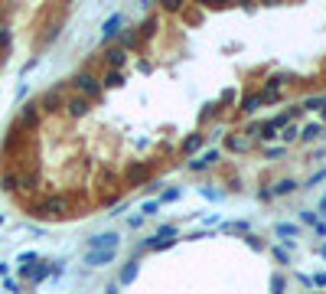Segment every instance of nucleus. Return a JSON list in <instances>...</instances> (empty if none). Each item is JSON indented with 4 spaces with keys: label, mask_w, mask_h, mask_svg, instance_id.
<instances>
[{
    "label": "nucleus",
    "mask_w": 326,
    "mask_h": 294,
    "mask_svg": "<svg viewBox=\"0 0 326 294\" xmlns=\"http://www.w3.org/2000/svg\"><path fill=\"white\" fill-rule=\"evenodd\" d=\"M121 26H124V13H111L105 20V26H101V39H114L121 33Z\"/></svg>",
    "instance_id": "6"
},
{
    "label": "nucleus",
    "mask_w": 326,
    "mask_h": 294,
    "mask_svg": "<svg viewBox=\"0 0 326 294\" xmlns=\"http://www.w3.org/2000/svg\"><path fill=\"white\" fill-rule=\"evenodd\" d=\"M225 147L232 150V154H245V150L251 147V141H248V138H238V134H228V138H225Z\"/></svg>",
    "instance_id": "9"
},
{
    "label": "nucleus",
    "mask_w": 326,
    "mask_h": 294,
    "mask_svg": "<svg viewBox=\"0 0 326 294\" xmlns=\"http://www.w3.org/2000/svg\"><path fill=\"white\" fill-rule=\"evenodd\" d=\"M274 232H277V235H280L284 242H290V239H294L297 232H300V229H297L294 222H277V225H274Z\"/></svg>",
    "instance_id": "12"
},
{
    "label": "nucleus",
    "mask_w": 326,
    "mask_h": 294,
    "mask_svg": "<svg viewBox=\"0 0 326 294\" xmlns=\"http://www.w3.org/2000/svg\"><path fill=\"white\" fill-rule=\"evenodd\" d=\"M179 196H183V190H179V186H170V190H163V193H160V206H163V203H176Z\"/></svg>",
    "instance_id": "17"
},
{
    "label": "nucleus",
    "mask_w": 326,
    "mask_h": 294,
    "mask_svg": "<svg viewBox=\"0 0 326 294\" xmlns=\"http://www.w3.org/2000/svg\"><path fill=\"white\" fill-rule=\"evenodd\" d=\"M124 59H127V53H124V49H111V53H108V62L114 66V72L121 69V66H124Z\"/></svg>",
    "instance_id": "16"
},
{
    "label": "nucleus",
    "mask_w": 326,
    "mask_h": 294,
    "mask_svg": "<svg viewBox=\"0 0 326 294\" xmlns=\"http://www.w3.org/2000/svg\"><path fill=\"white\" fill-rule=\"evenodd\" d=\"M121 82H124V75H121V72H111V75L105 78V82H101V88H105V85H108V88H117Z\"/></svg>",
    "instance_id": "24"
},
{
    "label": "nucleus",
    "mask_w": 326,
    "mask_h": 294,
    "mask_svg": "<svg viewBox=\"0 0 326 294\" xmlns=\"http://www.w3.org/2000/svg\"><path fill=\"white\" fill-rule=\"evenodd\" d=\"M222 232H238V235H248V222H225L222 225Z\"/></svg>",
    "instance_id": "18"
},
{
    "label": "nucleus",
    "mask_w": 326,
    "mask_h": 294,
    "mask_svg": "<svg viewBox=\"0 0 326 294\" xmlns=\"http://www.w3.org/2000/svg\"><path fill=\"white\" fill-rule=\"evenodd\" d=\"M39 105V111H46V115H53V111H59V108H65V98H62V92H55V88H49L43 98L36 101Z\"/></svg>",
    "instance_id": "3"
},
{
    "label": "nucleus",
    "mask_w": 326,
    "mask_h": 294,
    "mask_svg": "<svg viewBox=\"0 0 326 294\" xmlns=\"http://www.w3.org/2000/svg\"><path fill=\"white\" fill-rule=\"evenodd\" d=\"M320 255H323V258H326V245H323V248H320Z\"/></svg>",
    "instance_id": "38"
},
{
    "label": "nucleus",
    "mask_w": 326,
    "mask_h": 294,
    "mask_svg": "<svg viewBox=\"0 0 326 294\" xmlns=\"http://www.w3.org/2000/svg\"><path fill=\"white\" fill-rule=\"evenodd\" d=\"M218 160V150H206V154H199L196 157V160H189V170H206V167H209V163H216Z\"/></svg>",
    "instance_id": "8"
},
{
    "label": "nucleus",
    "mask_w": 326,
    "mask_h": 294,
    "mask_svg": "<svg viewBox=\"0 0 326 294\" xmlns=\"http://www.w3.org/2000/svg\"><path fill=\"white\" fill-rule=\"evenodd\" d=\"M65 213H69V200H65V196H49V200H43L36 206L33 216H39V219H62Z\"/></svg>",
    "instance_id": "1"
},
{
    "label": "nucleus",
    "mask_w": 326,
    "mask_h": 294,
    "mask_svg": "<svg viewBox=\"0 0 326 294\" xmlns=\"http://www.w3.org/2000/svg\"><path fill=\"white\" fill-rule=\"evenodd\" d=\"M105 294H117V288H108V291H105Z\"/></svg>",
    "instance_id": "37"
},
{
    "label": "nucleus",
    "mask_w": 326,
    "mask_h": 294,
    "mask_svg": "<svg viewBox=\"0 0 326 294\" xmlns=\"http://www.w3.org/2000/svg\"><path fill=\"white\" fill-rule=\"evenodd\" d=\"M297 134H300V131H297L294 124H287V128H280V138L287 141V144H290V141H297Z\"/></svg>",
    "instance_id": "28"
},
{
    "label": "nucleus",
    "mask_w": 326,
    "mask_h": 294,
    "mask_svg": "<svg viewBox=\"0 0 326 294\" xmlns=\"http://www.w3.org/2000/svg\"><path fill=\"white\" fill-rule=\"evenodd\" d=\"M20 121H23L26 128H36V121H39V105L36 101H30V105L20 111Z\"/></svg>",
    "instance_id": "10"
},
{
    "label": "nucleus",
    "mask_w": 326,
    "mask_h": 294,
    "mask_svg": "<svg viewBox=\"0 0 326 294\" xmlns=\"http://www.w3.org/2000/svg\"><path fill=\"white\" fill-rule=\"evenodd\" d=\"M65 111H69L72 118H85L88 111H92V105H88V101L82 98V95H75V98H69V101H65Z\"/></svg>",
    "instance_id": "7"
},
{
    "label": "nucleus",
    "mask_w": 326,
    "mask_h": 294,
    "mask_svg": "<svg viewBox=\"0 0 326 294\" xmlns=\"http://www.w3.org/2000/svg\"><path fill=\"white\" fill-rule=\"evenodd\" d=\"M154 239H176V225H160Z\"/></svg>",
    "instance_id": "23"
},
{
    "label": "nucleus",
    "mask_w": 326,
    "mask_h": 294,
    "mask_svg": "<svg viewBox=\"0 0 326 294\" xmlns=\"http://www.w3.org/2000/svg\"><path fill=\"white\" fill-rule=\"evenodd\" d=\"M127 46H137V36H134V33H124V36H121V46H117V49H127Z\"/></svg>",
    "instance_id": "29"
},
{
    "label": "nucleus",
    "mask_w": 326,
    "mask_h": 294,
    "mask_svg": "<svg viewBox=\"0 0 326 294\" xmlns=\"http://www.w3.org/2000/svg\"><path fill=\"white\" fill-rule=\"evenodd\" d=\"M117 232H98L88 239V252H101V248H117Z\"/></svg>",
    "instance_id": "4"
},
{
    "label": "nucleus",
    "mask_w": 326,
    "mask_h": 294,
    "mask_svg": "<svg viewBox=\"0 0 326 294\" xmlns=\"http://www.w3.org/2000/svg\"><path fill=\"white\" fill-rule=\"evenodd\" d=\"M202 147V134H189L186 141H183V154H196Z\"/></svg>",
    "instance_id": "14"
},
{
    "label": "nucleus",
    "mask_w": 326,
    "mask_h": 294,
    "mask_svg": "<svg viewBox=\"0 0 326 294\" xmlns=\"http://www.w3.org/2000/svg\"><path fill=\"white\" fill-rule=\"evenodd\" d=\"M117 258V248H101V252H85V265L101 268V265H111Z\"/></svg>",
    "instance_id": "5"
},
{
    "label": "nucleus",
    "mask_w": 326,
    "mask_h": 294,
    "mask_svg": "<svg viewBox=\"0 0 326 294\" xmlns=\"http://www.w3.org/2000/svg\"><path fill=\"white\" fill-rule=\"evenodd\" d=\"M127 180H131V183H144V180H147V170H144V167H131V170H127Z\"/></svg>",
    "instance_id": "19"
},
{
    "label": "nucleus",
    "mask_w": 326,
    "mask_h": 294,
    "mask_svg": "<svg viewBox=\"0 0 326 294\" xmlns=\"http://www.w3.org/2000/svg\"><path fill=\"white\" fill-rule=\"evenodd\" d=\"M284 288H287L284 275H274V278H271V291H274V294H284Z\"/></svg>",
    "instance_id": "25"
},
{
    "label": "nucleus",
    "mask_w": 326,
    "mask_h": 294,
    "mask_svg": "<svg viewBox=\"0 0 326 294\" xmlns=\"http://www.w3.org/2000/svg\"><path fill=\"white\" fill-rule=\"evenodd\" d=\"M274 258H277L280 265H290V258H287V252H284V248H274Z\"/></svg>",
    "instance_id": "31"
},
{
    "label": "nucleus",
    "mask_w": 326,
    "mask_h": 294,
    "mask_svg": "<svg viewBox=\"0 0 326 294\" xmlns=\"http://www.w3.org/2000/svg\"><path fill=\"white\" fill-rule=\"evenodd\" d=\"M294 190H297V183H294V180H277V183H274V190H271V196H284V193H294Z\"/></svg>",
    "instance_id": "13"
},
{
    "label": "nucleus",
    "mask_w": 326,
    "mask_h": 294,
    "mask_svg": "<svg viewBox=\"0 0 326 294\" xmlns=\"http://www.w3.org/2000/svg\"><path fill=\"white\" fill-rule=\"evenodd\" d=\"M157 213H160V200H147L140 206V216H157Z\"/></svg>",
    "instance_id": "20"
},
{
    "label": "nucleus",
    "mask_w": 326,
    "mask_h": 294,
    "mask_svg": "<svg viewBox=\"0 0 326 294\" xmlns=\"http://www.w3.org/2000/svg\"><path fill=\"white\" fill-rule=\"evenodd\" d=\"M235 98V88H225V92H222V98H218V101H222V105H228V101H232Z\"/></svg>",
    "instance_id": "32"
},
{
    "label": "nucleus",
    "mask_w": 326,
    "mask_h": 294,
    "mask_svg": "<svg viewBox=\"0 0 326 294\" xmlns=\"http://www.w3.org/2000/svg\"><path fill=\"white\" fill-rule=\"evenodd\" d=\"M72 85L82 92V98H85V101H88V98H98V95L105 92V88H101V82L92 75V72H75V75H72Z\"/></svg>",
    "instance_id": "2"
},
{
    "label": "nucleus",
    "mask_w": 326,
    "mask_h": 294,
    "mask_svg": "<svg viewBox=\"0 0 326 294\" xmlns=\"http://www.w3.org/2000/svg\"><path fill=\"white\" fill-rule=\"evenodd\" d=\"M310 285H326V271H323V275H317V278H313Z\"/></svg>",
    "instance_id": "35"
},
{
    "label": "nucleus",
    "mask_w": 326,
    "mask_h": 294,
    "mask_svg": "<svg viewBox=\"0 0 326 294\" xmlns=\"http://www.w3.org/2000/svg\"><path fill=\"white\" fill-rule=\"evenodd\" d=\"M284 154V147H268V150H264V157H280Z\"/></svg>",
    "instance_id": "33"
},
{
    "label": "nucleus",
    "mask_w": 326,
    "mask_h": 294,
    "mask_svg": "<svg viewBox=\"0 0 326 294\" xmlns=\"http://www.w3.org/2000/svg\"><path fill=\"white\" fill-rule=\"evenodd\" d=\"M323 180H326V170H317L310 180H307V186H313V183H323Z\"/></svg>",
    "instance_id": "30"
},
{
    "label": "nucleus",
    "mask_w": 326,
    "mask_h": 294,
    "mask_svg": "<svg viewBox=\"0 0 326 294\" xmlns=\"http://www.w3.org/2000/svg\"><path fill=\"white\" fill-rule=\"evenodd\" d=\"M300 222H307V225H317V222H320V216L313 213V209H303V213H300Z\"/></svg>",
    "instance_id": "27"
},
{
    "label": "nucleus",
    "mask_w": 326,
    "mask_h": 294,
    "mask_svg": "<svg viewBox=\"0 0 326 294\" xmlns=\"http://www.w3.org/2000/svg\"><path fill=\"white\" fill-rule=\"evenodd\" d=\"M137 271H140V268H137V262H127V265H124V271H121V285H131V281L137 278Z\"/></svg>",
    "instance_id": "15"
},
{
    "label": "nucleus",
    "mask_w": 326,
    "mask_h": 294,
    "mask_svg": "<svg viewBox=\"0 0 326 294\" xmlns=\"http://www.w3.org/2000/svg\"><path fill=\"white\" fill-rule=\"evenodd\" d=\"M323 105H326V98H323V95H313V98H307V101H303L300 108H323Z\"/></svg>",
    "instance_id": "26"
},
{
    "label": "nucleus",
    "mask_w": 326,
    "mask_h": 294,
    "mask_svg": "<svg viewBox=\"0 0 326 294\" xmlns=\"http://www.w3.org/2000/svg\"><path fill=\"white\" fill-rule=\"evenodd\" d=\"M258 105H261V98H258V95H248V98L241 101V111H245V115H251V111H258Z\"/></svg>",
    "instance_id": "21"
},
{
    "label": "nucleus",
    "mask_w": 326,
    "mask_h": 294,
    "mask_svg": "<svg viewBox=\"0 0 326 294\" xmlns=\"http://www.w3.org/2000/svg\"><path fill=\"white\" fill-rule=\"evenodd\" d=\"M284 82H287V75H284V72H277V75H271V82H268V88H264V92H277Z\"/></svg>",
    "instance_id": "22"
},
{
    "label": "nucleus",
    "mask_w": 326,
    "mask_h": 294,
    "mask_svg": "<svg viewBox=\"0 0 326 294\" xmlns=\"http://www.w3.org/2000/svg\"><path fill=\"white\" fill-rule=\"evenodd\" d=\"M202 196H206V200H218V193H216V190H209V186H202Z\"/></svg>",
    "instance_id": "34"
},
{
    "label": "nucleus",
    "mask_w": 326,
    "mask_h": 294,
    "mask_svg": "<svg viewBox=\"0 0 326 294\" xmlns=\"http://www.w3.org/2000/svg\"><path fill=\"white\" fill-rule=\"evenodd\" d=\"M297 138H300V141H307V144H310V141H317V138H323V124H320V121H310L300 134H297Z\"/></svg>",
    "instance_id": "11"
},
{
    "label": "nucleus",
    "mask_w": 326,
    "mask_h": 294,
    "mask_svg": "<svg viewBox=\"0 0 326 294\" xmlns=\"http://www.w3.org/2000/svg\"><path fill=\"white\" fill-rule=\"evenodd\" d=\"M320 213H323V216H326V196H323V200H320Z\"/></svg>",
    "instance_id": "36"
}]
</instances>
